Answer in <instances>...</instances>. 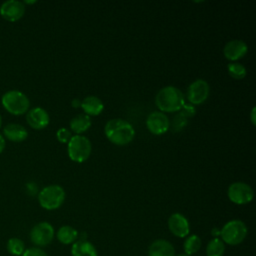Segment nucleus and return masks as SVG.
Returning <instances> with one entry per match:
<instances>
[{"label": "nucleus", "instance_id": "obj_1", "mask_svg": "<svg viewBox=\"0 0 256 256\" xmlns=\"http://www.w3.org/2000/svg\"><path fill=\"white\" fill-rule=\"evenodd\" d=\"M104 132L110 142L120 146L130 143L135 136L133 126L128 121L120 118L109 120L105 125Z\"/></svg>", "mask_w": 256, "mask_h": 256}, {"label": "nucleus", "instance_id": "obj_2", "mask_svg": "<svg viewBox=\"0 0 256 256\" xmlns=\"http://www.w3.org/2000/svg\"><path fill=\"white\" fill-rule=\"evenodd\" d=\"M156 106L163 112H176L184 106L182 91L175 86H165L158 91L155 97Z\"/></svg>", "mask_w": 256, "mask_h": 256}, {"label": "nucleus", "instance_id": "obj_3", "mask_svg": "<svg viewBox=\"0 0 256 256\" xmlns=\"http://www.w3.org/2000/svg\"><path fill=\"white\" fill-rule=\"evenodd\" d=\"M1 102L3 107L13 115L26 113L30 106L28 97L19 90H9L2 95Z\"/></svg>", "mask_w": 256, "mask_h": 256}, {"label": "nucleus", "instance_id": "obj_4", "mask_svg": "<svg viewBox=\"0 0 256 256\" xmlns=\"http://www.w3.org/2000/svg\"><path fill=\"white\" fill-rule=\"evenodd\" d=\"M64 200L65 191L59 185L46 186L38 194L39 204L46 210H55L59 208Z\"/></svg>", "mask_w": 256, "mask_h": 256}, {"label": "nucleus", "instance_id": "obj_5", "mask_svg": "<svg viewBox=\"0 0 256 256\" xmlns=\"http://www.w3.org/2000/svg\"><path fill=\"white\" fill-rule=\"evenodd\" d=\"M247 227L241 220L228 221L220 230L221 240L228 245H238L247 236Z\"/></svg>", "mask_w": 256, "mask_h": 256}, {"label": "nucleus", "instance_id": "obj_6", "mask_svg": "<svg viewBox=\"0 0 256 256\" xmlns=\"http://www.w3.org/2000/svg\"><path fill=\"white\" fill-rule=\"evenodd\" d=\"M68 155L69 158L78 163H82L86 161L92 150L90 140L82 135H74L68 142Z\"/></svg>", "mask_w": 256, "mask_h": 256}, {"label": "nucleus", "instance_id": "obj_7", "mask_svg": "<svg viewBox=\"0 0 256 256\" xmlns=\"http://www.w3.org/2000/svg\"><path fill=\"white\" fill-rule=\"evenodd\" d=\"M228 198L231 202L243 205L252 201L254 197V191L250 185L245 182H234L230 184L227 191Z\"/></svg>", "mask_w": 256, "mask_h": 256}, {"label": "nucleus", "instance_id": "obj_8", "mask_svg": "<svg viewBox=\"0 0 256 256\" xmlns=\"http://www.w3.org/2000/svg\"><path fill=\"white\" fill-rule=\"evenodd\" d=\"M54 238V228L48 222H39L30 231V240L37 247L47 246Z\"/></svg>", "mask_w": 256, "mask_h": 256}, {"label": "nucleus", "instance_id": "obj_9", "mask_svg": "<svg viewBox=\"0 0 256 256\" xmlns=\"http://www.w3.org/2000/svg\"><path fill=\"white\" fill-rule=\"evenodd\" d=\"M210 93V86L204 79H197L187 89V98L191 104L200 105L204 103Z\"/></svg>", "mask_w": 256, "mask_h": 256}, {"label": "nucleus", "instance_id": "obj_10", "mask_svg": "<svg viewBox=\"0 0 256 256\" xmlns=\"http://www.w3.org/2000/svg\"><path fill=\"white\" fill-rule=\"evenodd\" d=\"M25 13V5L18 0H7L0 6L1 16L10 22H15L23 17Z\"/></svg>", "mask_w": 256, "mask_h": 256}, {"label": "nucleus", "instance_id": "obj_11", "mask_svg": "<svg viewBox=\"0 0 256 256\" xmlns=\"http://www.w3.org/2000/svg\"><path fill=\"white\" fill-rule=\"evenodd\" d=\"M169 119L163 112L154 111L150 113L146 119L148 130L154 135H161L169 129Z\"/></svg>", "mask_w": 256, "mask_h": 256}, {"label": "nucleus", "instance_id": "obj_12", "mask_svg": "<svg viewBox=\"0 0 256 256\" xmlns=\"http://www.w3.org/2000/svg\"><path fill=\"white\" fill-rule=\"evenodd\" d=\"M168 228L171 233L179 238H184L189 234L190 227L187 218L181 213H173L168 219Z\"/></svg>", "mask_w": 256, "mask_h": 256}, {"label": "nucleus", "instance_id": "obj_13", "mask_svg": "<svg viewBox=\"0 0 256 256\" xmlns=\"http://www.w3.org/2000/svg\"><path fill=\"white\" fill-rule=\"evenodd\" d=\"M248 51L247 44L239 39H234L226 43L223 48V54L225 58L230 61H236L242 58Z\"/></svg>", "mask_w": 256, "mask_h": 256}, {"label": "nucleus", "instance_id": "obj_14", "mask_svg": "<svg viewBox=\"0 0 256 256\" xmlns=\"http://www.w3.org/2000/svg\"><path fill=\"white\" fill-rule=\"evenodd\" d=\"M26 119H27V123L32 128L37 130L45 128L50 121L48 112L41 107H35L30 109L27 113Z\"/></svg>", "mask_w": 256, "mask_h": 256}, {"label": "nucleus", "instance_id": "obj_15", "mask_svg": "<svg viewBox=\"0 0 256 256\" xmlns=\"http://www.w3.org/2000/svg\"><path fill=\"white\" fill-rule=\"evenodd\" d=\"M148 256H175V250L169 241L158 239L149 246Z\"/></svg>", "mask_w": 256, "mask_h": 256}, {"label": "nucleus", "instance_id": "obj_16", "mask_svg": "<svg viewBox=\"0 0 256 256\" xmlns=\"http://www.w3.org/2000/svg\"><path fill=\"white\" fill-rule=\"evenodd\" d=\"M80 106L82 107L85 114L88 116L99 115L104 109V104L101 99L94 95L85 97L80 103Z\"/></svg>", "mask_w": 256, "mask_h": 256}, {"label": "nucleus", "instance_id": "obj_17", "mask_svg": "<svg viewBox=\"0 0 256 256\" xmlns=\"http://www.w3.org/2000/svg\"><path fill=\"white\" fill-rule=\"evenodd\" d=\"M4 136L13 142H21L24 141L27 136L28 132L26 128L17 123H9L4 127L3 130Z\"/></svg>", "mask_w": 256, "mask_h": 256}, {"label": "nucleus", "instance_id": "obj_18", "mask_svg": "<svg viewBox=\"0 0 256 256\" xmlns=\"http://www.w3.org/2000/svg\"><path fill=\"white\" fill-rule=\"evenodd\" d=\"M72 256H98L94 245L86 240H79L73 243L71 248Z\"/></svg>", "mask_w": 256, "mask_h": 256}, {"label": "nucleus", "instance_id": "obj_19", "mask_svg": "<svg viewBox=\"0 0 256 256\" xmlns=\"http://www.w3.org/2000/svg\"><path fill=\"white\" fill-rule=\"evenodd\" d=\"M91 126V118L86 114H80L75 116L70 121V129L76 133V135H80L81 133L87 131Z\"/></svg>", "mask_w": 256, "mask_h": 256}, {"label": "nucleus", "instance_id": "obj_20", "mask_svg": "<svg viewBox=\"0 0 256 256\" xmlns=\"http://www.w3.org/2000/svg\"><path fill=\"white\" fill-rule=\"evenodd\" d=\"M77 237H78L77 230L68 225L60 227L57 231V239L59 240V242L65 245L74 243Z\"/></svg>", "mask_w": 256, "mask_h": 256}, {"label": "nucleus", "instance_id": "obj_21", "mask_svg": "<svg viewBox=\"0 0 256 256\" xmlns=\"http://www.w3.org/2000/svg\"><path fill=\"white\" fill-rule=\"evenodd\" d=\"M224 252H225L224 242L219 238L212 239L206 247L207 256H223Z\"/></svg>", "mask_w": 256, "mask_h": 256}, {"label": "nucleus", "instance_id": "obj_22", "mask_svg": "<svg viewBox=\"0 0 256 256\" xmlns=\"http://www.w3.org/2000/svg\"><path fill=\"white\" fill-rule=\"evenodd\" d=\"M7 251L13 256H21L25 251L24 242L16 237H12L7 241L6 244Z\"/></svg>", "mask_w": 256, "mask_h": 256}, {"label": "nucleus", "instance_id": "obj_23", "mask_svg": "<svg viewBox=\"0 0 256 256\" xmlns=\"http://www.w3.org/2000/svg\"><path fill=\"white\" fill-rule=\"evenodd\" d=\"M200 247H201V239H200L199 236H197L195 234L190 235L189 237H187L185 242H184V245H183L185 254L190 255V256L192 254L198 252Z\"/></svg>", "mask_w": 256, "mask_h": 256}, {"label": "nucleus", "instance_id": "obj_24", "mask_svg": "<svg viewBox=\"0 0 256 256\" xmlns=\"http://www.w3.org/2000/svg\"><path fill=\"white\" fill-rule=\"evenodd\" d=\"M227 69H228L229 75L234 79L241 80L246 76V68L238 62L229 63L227 66Z\"/></svg>", "mask_w": 256, "mask_h": 256}, {"label": "nucleus", "instance_id": "obj_25", "mask_svg": "<svg viewBox=\"0 0 256 256\" xmlns=\"http://www.w3.org/2000/svg\"><path fill=\"white\" fill-rule=\"evenodd\" d=\"M56 137H57L59 142H61V143H68L69 140L71 139L72 135H71V132L68 129L60 128L57 131V133H56Z\"/></svg>", "mask_w": 256, "mask_h": 256}, {"label": "nucleus", "instance_id": "obj_26", "mask_svg": "<svg viewBox=\"0 0 256 256\" xmlns=\"http://www.w3.org/2000/svg\"><path fill=\"white\" fill-rule=\"evenodd\" d=\"M21 256H48V255L39 247H31V248L25 249L24 253Z\"/></svg>", "mask_w": 256, "mask_h": 256}, {"label": "nucleus", "instance_id": "obj_27", "mask_svg": "<svg viewBox=\"0 0 256 256\" xmlns=\"http://www.w3.org/2000/svg\"><path fill=\"white\" fill-rule=\"evenodd\" d=\"M256 111V108L255 107H253L252 108V110H251V115H250V118H251V122H252V124L253 125H255L256 124V118H255V112Z\"/></svg>", "mask_w": 256, "mask_h": 256}, {"label": "nucleus", "instance_id": "obj_28", "mask_svg": "<svg viewBox=\"0 0 256 256\" xmlns=\"http://www.w3.org/2000/svg\"><path fill=\"white\" fill-rule=\"evenodd\" d=\"M4 148H5V139H4V137L0 134V154L2 153V151L4 150Z\"/></svg>", "mask_w": 256, "mask_h": 256}, {"label": "nucleus", "instance_id": "obj_29", "mask_svg": "<svg viewBox=\"0 0 256 256\" xmlns=\"http://www.w3.org/2000/svg\"><path fill=\"white\" fill-rule=\"evenodd\" d=\"M177 256H190V255H187V254H185V253H182V254H179V255H177Z\"/></svg>", "mask_w": 256, "mask_h": 256}, {"label": "nucleus", "instance_id": "obj_30", "mask_svg": "<svg viewBox=\"0 0 256 256\" xmlns=\"http://www.w3.org/2000/svg\"><path fill=\"white\" fill-rule=\"evenodd\" d=\"M36 1H25L24 3H35Z\"/></svg>", "mask_w": 256, "mask_h": 256}, {"label": "nucleus", "instance_id": "obj_31", "mask_svg": "<svg viewBox=\"0 0 256 256\" xmlns=\"http://www.w3.org/2000/svg\"><path fill=\"white\" fill-rule=\"evenodd\" d=\"M1 125H2V118H1V115H0V128H1Z\"/></svg>", "mask_w": 256, "mask_h": 256}]
</instances>
